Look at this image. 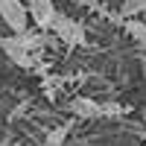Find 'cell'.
<instances>
[{"mask_svg": "<svg viewBox=\"0 0 146 146\" xmlns=\"http://www.w3.org/2000/svg\"><path fill=\"white\" fill-rule=\"evenodd\" d=\"M50 32H56V38H58V41H64V44H70V47H85V44H88V35H85L82 23H76L73 18L62 15V12L56 15Z\"/></svg>", "mask_w": 146, "mask_h": 146, "instance_id": "obj_1", "label": "cell"}, {"mask_svg": "<svg viewBox=\"0 0 146 146\" xmlns=\"http://www.w3.org/2000/svg\"><path fill=\"white\" fill-rule=\"evenodd\" d=\"M0 50H3V56L9 58L12 64H18L23 70L35 67V53H29L27 47L18 41V35H0Z\"/></svg>", "mask_w": 146, "mask_h": 146, "instance_id": "obj_2", "label": "cell"}, {"mask_svg": "<svg viewBox=\"0 0 146 146\" xmlns=\"http://www.w3.org/2000/svg\"><path fill=\"white\" fill-rule=\"evenodd\" d=\"M0 18H3V23L15 35H21V32H27L32 15H29V6L27 3H21V0H6L3 9H0Z\"/></svg>", "mask_w": 146, "mask_h": 146, "instance_id": "obj_3", "label": "cell"}, {"mask_svg": "<svg viewBox=\"0 0 146 146\" xmlns=\"http://www.w3.org/2000/svg\"><path fill=\"white\" fill-rule=\"evenodd\" d=\"M27 6H29V15L35 21V27L38 29H50L53 27V21L58 15V9L53 0H27Z\"/></svg>", "mask_w": 146, "mask_h": 146, "instance_id": "obj_4", "label": "cell"}, {"mask_svg": "<svg viewBox=\"0 0 146 146\" xmlns=\"http://www.w3.org/2000/svg\"><path fill=\"white\" fill-rule=\"evenodd\" d=\"M70 111L82 120H96L105 117V102H96L91 96H76V100H70Z\"/></svg>", "mask_w": 146, "mask_h": 146, "instance_id": "obj_5", "label": "cell"}, {"mask_svg": "<svg viewBox=\"0 0 146 146\" xmlns=\"http://www.w3.org/2000/svg\"><path fill=\"white\" fill-rule=\"evenodd\" d=\"M126 32L135 38V44L140 50H146V23L137 21V18H126Z\"/></svg>", "mask_w": 146, "mask_h": 146, "instance_id": "obj_6", "label": "cell"}, {"mask_svg": "<svg viewBox=\"0 0 146 146\" xmlns=\"http://www.w3.org/2000/svg\"><path fill=\"white\" fill-rule=\"evenodd\" d=\"M67 135H70V126H67V123H64V126H56V129H50V131H47L44 146H64Z\"/></svg>", "mask_w": 146, "mask_h": 146, "instance_id": "obj_7", "label": "cell"}, {"mask_svg": "<svg viewBox=\"0 0 146 146\" xmlns=\"http://www.w3.org/2000/svg\"><path fill=\"white\" fill-rule=\"evenodd\" d=\"M143 12H146V0H123V6H120L123 18H137Z\"/></svg>", "mask_w": 146, "mask_h": 146, "instance_id": "obj_8", "label": "cell"}, {"mask_svg": "<svg viewBox=\"0 0 146 146\" xmlns=\"http://www.w3.org/2000/svg\"><path fill=\"white\" fill-rule=\"evenodd\" d=\"M120 111H123V108H120L117 102H108V105H105V117H111V114H120Z\"/></svg>", "mask_w": 146, "mask_h": 146, "instance_id": "obj_9", "label": "cell"}, {"mask_svg": "<svg viewBox=\"0 0 146 146\" xmlns=\"http://www.w3.org/2000/svg\"><path fill=\"white\" fill-rule=\"evenodd\" d=\"M23 111H27V102H21V105H15V108H12V114H9V120H15V117H21Z\"/></svg>", "mask_w": 146, "mask_h": 146, "instance_id": "obj_10", "label": "cell"}, {"mask_svg": "<svg viewBox=\"0 0 146 146\" xmlns=\"http://www.w3.org/2000/svg\"><path fill=\"white\" fill-rule=\"evenodd\" d=\"M0 146H12V137H0Z\"/></svg>", "mask_w": 146, "mask_h": 146, "instance_id": "obj_11", "label": "cell"}, {"mask_svg": "<svg viewBox=\"0 0 146 146\" xmlns=\"http://www.w3.org/2000/svg\"><path fill=\"white\" fill-rule=\"evenodd\" d=\"M3 3H6V0H0V9H3Z\"/></svg>", "mask_w": 146, "mask_h": 146, "instance_id": "obj_12", "label": "cell"}]
</instances>
